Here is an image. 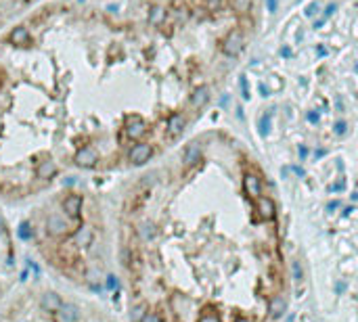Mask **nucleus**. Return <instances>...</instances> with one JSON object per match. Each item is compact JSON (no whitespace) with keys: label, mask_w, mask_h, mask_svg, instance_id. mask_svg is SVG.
<instances>
[{"label":"nucleus","mask_w":358,"mask_h":322,"mask_svg":"<svg viewBox=\"0 0 358 322\" xmlns=\"http://www.w3.org/2000/svg\"><path fill=\"white\" fill-rule=\"evenodd\" d=\"M69 222L65 220V216H61V213H50L46 218V232L50 237H65L69 232Z\"/></svg>","instance_id":"f257e3e1"},{"label":"nucleus","mask_w":358,"mask_h":322,"mask_svg":"<svg viewBox=\"0 0 358 322\" xmlns=\"http://www.w3.org/2000/svg\"><path fill=\"white\" fill-rule=\"evenodd\" d=\"M74 163L78 167L90 169V167H94L99 163V153L92 147H82V149H78V153L74 155Z\"/></svg>","instance_id":"f03ea898"},{"label":"nucleus","mask_w":358,"mask_h":322,"mask_svg":"<svg viewBox=\"0 0 358 322\" xmlns=\"http://www.w3.org/2000/svg\"><path fill=\"white\" fill-rule=\"evenodd\" d=\"M151 155H153V147L147 145V142H138V145H134L132 149H130L128 159H130V163L132 165H143L151 159Z\"/></svg>","instance_id":"7ed1b4c3"},{"label":"nucleus","mask_w":358,"mask_h":322,"mask_svg":"<svg viewBox=\"0 0 358 322\" xmlns=\"http://www.w3.org/2000/svg\"><path fill=\"white\" fill-rule=\"evenodd\" d=\"M222 50H224V55L226 57H237L239 52L243 50V36H241V32H231L229 36L224 38V42H222Z\"/></svg>","instance_id":"20e7f679"},{"label":"nucleus","mask_w":358,"mask_h":322,"mask_svg":"<svg viewBox=\"0 0 358 322\" xmlns=\"http://www.w3.org/2000/svg\"><path fill=\"white\" fill-rule=\"evenodd\" d=\"M82 205H84V199L80 195H76V193H72V195H67L65 199H63V203H61V207H63V211H65V216H69V218H80V213H82Z\"/></svg>","instance_id":"39448f33"},{"label":"nucleus","mask_w":358,"mask_h":322,"mask_svg":"<svg viewBox=\"0 0 358 322\" xmlns=\"http://www.w3.org/2000/svg\"><path fill=\"white\" fill-rule=\"evenodd\" d=\"M61 306H63V299H61V295H59V293H55V291H46V293H42V297H40V308L44 310V312H50V314H57Z\"/></svg>","instance_id":"423d86ee"},{"label":"nucleus","mask_w":358,"mask_h":322,"mask_svg":"<svg viewBox=\"0 0 358 322\" xmlns=\"http://www.w3.org/2000/svg\"><path fill=\"white\" fill-rule=\"evenodd\" d=\"M55 316H57V322H78L80 320V308L76 303H63Z\"/></svg>","instance_id":"0eeeda50"},{"label":"nucleus","mask_w":358,"mask_h":322,"mask_svg":"<svg viewBox=\"0 0 358 322\" xmlns=\"http://www.w3.org/2000/svg\"><path fill=\"white\" fill-rule=\"evenodd\" d=\"M243 189H245V195L251 197V199H260L262 197V180L256 174H247L243 178Z\"/></svg>","instance_id":"6e6552de"},{"label":"nucleus","mask_w":358,"mask_h":322,"mask_svg":"<svg viewBox=\"0 0 358 322\" xmlns=\"http://www.w3.org/2000/svg\"><path fill=\"white\" fill-rule=\"evenodd\" d=\"M145 132H147V123L141 118H136V115H134V118H128V121H126V134H128V138L138 140Z\"/></svg>","instance_id":"1a4fd4ad"},{"label":"nucleus","mask_w":358,"mask_h":322,"mask_svg":"<svg viewBox=\"0 0 358 322\" xmlns=\"http://www.w3.org/2000/svg\"><path fill=\"white\" fill-rule=\"evenodd\" d=\"M258 205H256V209H258V216L260 220H264V222H270V220H275V213H277V207H275V203L266 199V197H260V199H256Z\"/></svg>","instance_id":"9d476101"},{"label":"nucleus","mask_w":358,"mask_h":322,"mask_svg":"<svg viewBox=\"0 0 358 322\" xmlns=\"http://www.w3.org/2000/svg\"><path fill=\"white\" fill-rule=\"evenodd\" d=\"M8 42L15 44V46H30L32 44V34H30L28 28L19 25V28H15L11 34H8Z\"/></svg>","instance_id":"9b49d317"},{"label":"nucleus","mask_w":358,"mask_h":322,"mask_svg":"<svg viewBox=\"0 0 358 322\" xmlns=\"http://www.w3.org/2000/svg\"><path fill=\"white\" fill-rule=\"evenodd\" d=\"M185 126H187L185 115H182V113H174L172 118L168 120V136H172V138L180 136V134L185 132Z\"/></svg>","instance_id":"f8f14e48"},{"label":"nucleus","mask_w":358,"mask_h":322,"mask_svg":"<svg viewBox=\"0 0 358 322\" xmlns=\"http://www.w3.org/2000/svg\"><path fill=\"white\" fill-rule=\"evenodd\" d=\"M285 312H287V301L281 297V295H275V297L270 299V303H268V314H270V318L278 320V318L285 316Z\"/></svg>","instance_id":"ddd939ff"},{"label":"nucleus","mask_w":358,"mask_h":322,"mask_svg":"<svg viewBox=\"0 0 358 322\" xmlns=\"http://www.w3.org/2000/svg\"><path fill=\"white\" fill-rule=\"evenodd\" d=\"M207 98H209V88L207 86H199L193 90V94H191L189 98V105L193 107V109H201V107L207 103Z\"/></svg>","instance_id":"4468645a"},{"label":"nucleus","mask_w":358,"mask_h":322,"mask_svg":"<svg viewBox=\"0 0 358 322\" xmlns=\"http://www.w3.org/2000/svg\"><path fill=\"white\" fill-rule=\"evenodd\" d=\"M199 159H201V147H199L197 142H193V145H189L185 149V153H182V163L187 167H191V165H195Z\"/></svg>","instance_id":"2eb2a0df"},{"label":"nucleus","mask_w":358,"mask_h":322,"mask_svg":"<svg viewBox=\"0 0 358 322\" xmlns=\"http://www.w3.org/2000/svg\"><path fill=\"white\" fill-rule=\"evenodd\" d=\"M57 174V165H55V161H40L38 167H36V176L40 178V180H50V178H55Z\"/></svg>","instance_id":"dca6fc26"},{"label":"nucleus","mask_w":358,"mask_h":322,"mask_svg":"<svg viewBox=\"0 0 358 322\" xmlns=\"http://www.w3.org/2000/svg\"><path fill=\"white\" fill-rule=\"evenodd\" d=\"M163 21H165V8L159 6V4L151 6V11H149V23L153 25V28H159Z\"/></svg>","instance_id":"f3484780"},{"label":"nucleus","mask_w":358,"mask_h":322,"mask_svg":"<svg viewBox=\"0 0 358 322\" xmlns=\"http://www.w3.org/2000/svg\"><path fill=\"white\" fill-rule=\"evenodd\" d=\"M138 235H141L143 241H153L157 235V228H155L153 222H143L141 228H138Z\"/></svg>","instance_id":"a211bd4d"},{"label":"nucleus","mask_w":358,"mask_h":322,"mask_svg":"<svg viewBox=\"0 0 358 322\" xmlns=\"http://www.w3.org/2000/svg\"><path fill=\"white\" fill-rule=\"evenodd\" d=\"M90 241H92V232H90V228H82L80 235H78V243H80L82 247H88Z\"/></svg>","instance_id":"6ab92c4d"},{"label":"nucleus","mask_w":358,"mask_h":322,"mask_svg":"<svg viewBox=\"0 0 358 322\" xmlns=\"http://www.w3.org/2000/svg\"><path fill=\"white\" fill-rule=\"evenodd\" d=\"M291 272H293V281L295 282L304 281V272H302V264L300 262H291Z\"/></svg>","instance_id":"aec40b11"},{"label":"nucleus","mask_w":358,"mask_h":322,"mask_svg":"<svg viewBox=\"0 0 358 322\" xmlns=\"http://www.w3.org/2000/svg\"><path fill=\"white\" fill-rule=\"evenodd\" d=\"M268 126H270V115L266 113V115H262V120H260V132L264 134V136L268 134Z\"/></svg>","instance_id":"412c9836"},{"label":"nucleus","mask_w":358,"mask_h":322,"mask_svg":"<svg viewBox=\"0 0 358 322\" xmlns=\"http://www.w3.org/2000/svg\"><path fill=\"white\" fill-rule=\"evenodd\" d=\"M251 4V0H235V6H237V11H247Z\"/></svg>","instance_id":"4be33fe9"},{"label":"nucleus","mask_w":358,"mask_h":322,"mask_svg":"<svg viewBox=\"0 0 358 322\" xmlns=\"http://www.w3.org/2000/svg\"><path fill=\"white\" fill-rule=\"evenodd\" d=\"M141 322H161V318L157 316V314H153V312H147V314L143 316V320Z\"/></svg>","instance_id":"5701e85b"},{"label":"nucleus","mask_w":358,"mask_h":322,"mask_svg":"<svg viewBox=\"0 0 358 322\" xmlns=\"http://www.w3.org/2000/svg\"><path fill=\"white\" fill-rule=\"evenodd\" d=\"M197 322H220V318H218V314H203Z\"/></svg>","instance_id":"b1692460"},{"label":"nucleus","mask_w":358,"mask_h":322,"mask_svg":"<svg viewBox=\"0 0 358 322\" xmlns=\"http://www.w3.org/2000/svg\"><path fill=\"white\" fill-rule=\"evenodd\" d=\"M317 11H318V2H312V4L306 8V15H308V17H314V15H317Z\"/></svg>","instance_id":"393cba45"},{"label":"nucleus","mask_w":358,"mask_h":322,"mask_svg":"<svg viewBox=\"0 0 358 322\" xmlns=\"http://www.w3.org/2000/svg\"><path fill=\"white\" fill-rule=\"evenodd\" d=\"M86 276H88V282L92 284V287H97V270H88Z\"/></svg>","instance_id":"a878e982"},{"label":"nucleus","mask_w":358,"mask_h":322,"mask_svg":"<svg viewBox=\"0 0 358 322\" xmlns=\"http://www.w3.org/2000/svg\"><path fill=\"white\" fill-rule=\"evenodd\" d=\"M143 316H145V314H143V308H134V312H132V318H134L136 322H141V320H143Z\"/></svg>","instance_id":"bb28decb"},{"label":"nucleus","mask_w":358,"mask_h":322,"mask_svg":"<svg viewBox=\"0 0 358 322\" xmlns=\"http://www.w3.org/2000/svg\"><path fill=\"white\" fill-rule=\"evenodd\" d=\"M335 134H346V121H337L335 123Z\"/></svg>","instance_id":"cd10ccee"},{"label":"nucleus","mask_w":358,"mask_h":322,"mask_svg":"<svg viewBox=\"0 0 358 322\" xmlns=\"http://www.w3.org/2000/svg\"><path fill=\"white\" fill-rule=\"evenodd\" d=\"M107 279H109V281H107V284H109V287L113 289V287H116V284H118V281H116V276H107Z\"/></svg>","instance_id":"c85d7f7f"},{"label":"nucleus","mask_w":358,"mask_h":322,"mask_svg":"<svg viewBox=\"0 0 358 322\" xmlns=\"http://www.w3.org/2000/svg\"><path fill=\"white\" fill-rule=\"evenodd\" d=\"M308 120H310V121L314 123V121H317V120H318V115H317V113H310V115H308Z\"/></svg>","instance_id":"c756f323"},{"label":"nucleus","mask_w":358,"mask_h":322,"mask_svg":"<svg viewBox=\"0 0 358 322\" xmlns=\"http://www.w3.org/2000/svg\"><path fill=\"white\" fill-rule=\"evenodd\" d=\"M268 6H270V8H275V6H277V2H275V0H268Z\"/></svg>","instance_id":"7c9ffc66"},{"label":"nucleus","mask_w":358,"mask_h":322,"mask_svg":"<svg viewBox=\"0 0 358 322\" xmlns=\"http://www.w3.org/2000/svg\"><path fill=\"white\" fill-rule=\"evenodd\" d=\"M235 322H251V320H247V318H237Z\"/></svg>","instance_id":"2f4dec72"},{"label":"nucleus","mask_w":358,"mask_h":322,"mask_svg":"<svg viewBox=\"0 0 358 322\" xmlns=\"http://www.w3.org/2000/svg\"><path fill=\"white\" fill-rule=\"evenodd\" d=\"M2 228H4V222H2V218H0V232H2Z\"/></svg>","instance_id":"473e14b6"}]
</instances>
